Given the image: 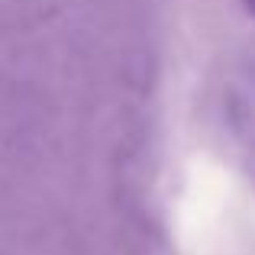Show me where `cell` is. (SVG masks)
<instances>
[{
    "label": "cell",
    "mask_w": 255,
    "mask_h": 255,
    "mask_svg": "<svg viewBox=\"0 0 255 255\" xmlns=\"http://www.w3.org/2000/svg\"><path fill=\"white\" fill-rule=\"evenodd\" d=\"M243 6H246V10H249L252 16H255V0H243Z\"/></svg>",
    "instance_id": "2"
},
{
    "label": "cell",
    "mask_w": 255,
    "mask_h": 255,
    "mask_svg": "<svg viewBox=\"0 0 255 255\" xmlns=\"http://www.w3.org/2000/svg\"><path fill=\"white\" fill-rule=\"evenodd\" d=\"M223 104L233 136L255 149V65H246L230 78L223 91Z\"/></svg>",
    "instance_id": "1"
}]
</instances>
